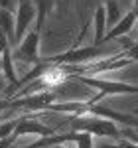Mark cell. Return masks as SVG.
I'll return each instance as SVG.
<instances>
[{"label": "cell", "mask_w": 138, "mask_h": 148, "mask_svg": "<svg viewBox=\"0 0 138 148\" xmlns=\"http://www.w3.org/2000/svg\"><path fill=\"white\" fill-rule=\"evenodd\" d=\"M69 79H75L89 85L93 89H97V97H93L91 103H101L103 97L107 95H136L138 93V85L132 83H124V81H109V79H101V77H89V75H71Z\"/></svg>", "instance_id": "1"}, {"label": "cell", "mask_w": 138, "mask_h": 148, "mask_svg": "<svg viewBox=\"0 0 138 148\" xmlns=\"http://www.w3.org/2000/svg\"><path fill=\"white\" fill-rule=\"evenodd\" d=\"M71 128L77 130V132H89L93 136H103V138L120 136V130H118L116 123L101 119V116H73Z\"/></svg>", "instance_id": "2"}, {"label": "cell", "mask_w": 138, "mask_h": 148, "mask_svg": "<svg viewBox=\"0 0 138 148\" xmlns=\"http://www.w3.org/2000/svg\"><path fill=\"white\" fill-rule=\"evenodd\" d=\"M105 53L103 46H87V47H77V49H69L65 53L47 57V63H59V65H85L93 61L95 57Z\"/></svg>", "instance_id": "3"}, {"label": "cell", "mask_w": 138, "mask_h": 148, "mask_svg": "<svg viewBox=\"0 0 138 148\" xmlns=\"http://www.w3.org/2000/svg\"><path fill=\"white\" fill-rule=\"evenodd\" d=\"M40 30H30L26 38L12 49V57L22 63L40 65Z\"/></svg>", "instance_id": "4"}, {"label": "cell", "mask_w": 138, "mask_h": 148, "mask_svg": "<svg viewBox=\"0 0 138 148\" xmlns=\"http://www.w3.org/2000/svg\"><path fill=\"white\" fill-rule=\"evenodd\" d=\"M16 32H14V42L12 44H20L26 34H28V28L30 24L34 22V18H38V8H36L34 0H18L16 4Z\"/></svg>", "instance_id": "5"}, {"label": "cell", "mask_w": 138, "mask_h": 148, "mask_svg": "<svg viewBox=\"0 0 138 148\" xmlns=\"http://www.w3.org/2000/svg\"><path fill=\"white\" fill-rule=\"evenodd\" d=\"M55 101H57V95L53 91H44V93H36V95H28V97H20L16 101H10V109L47 111V107Z\"/></svg>", "instance_id": "6"}, {"label": "cell", "mask_w": 138, "mask_h": 148, "mask_svg": "<svg viewBox=\"0 0 138 148\" xmlns=\"http://www.w3.org/2000/svg\"><path fill=\"white\" fill-rule=\"evenodd\" d=\"M55 132V128H49V126L42 125L40 121L30 119V116H22L18 119V125L14 128V136H24V134H38V136H51Z\"/></svg>", "instance_id": "7"}, {"label": "cell", "mask_w": 138, "mask_h": 148, "mask_svg": "<svg viewBox=\"0 0 138 148\" xmlns=\"http://www.w3.org/2000/svg\"><path fill=\"white\" fill-rule=\"evenodd\" d=\"M138 22V16H136V12L134 10H130L128 14H124L118 22L111 28V30H107V34H105V40H103V44H107V42H111V40H115V38H120V36H124L128 34L132 28H134V24Z\"/></svg>", "instance_id": "8"}, {"label": "cell", "mask_w": 138, "mask_h": 148, "mask_svg": "<svg viewBox=\"0 0 138 148\" xmlns=\"http://www.w3.org/2000/svg\"><path fill=\"white\" fill-rule=\"evenodd\" d=\"M2 73L8 83H12L14 87L18 85V75H16V69H14V57H12V47H6L4 53H2Z\"/></svg>", "instance_id": "9"}, {"label": "cell", "mask_w": 138, "mask_h": 148, "mask_svg": "<svg viewBox=\"0 0 138 148\" xmlns=\"http://www.w3.org/2000/svg\"><path fill=\"white\" fill-rule=\"evenodd\" d=\"M105 34H107V10L99 6L95 12V46H103Z\"/></svg>", "instance_id": "10"}, {"label": "cell", "mask_w": 138, "mask_h": 148, "mask_svg": "<svg viewBox=\"0 0 138 148\" xmlns=\"http://www.w3.org/2000/svg\"><path fill=\"white\" fill-rule=\"evenodd\" d=\"M0 30L10 38V44L14 42V32H16V16L12 10H6L0 6Z\"/></svg>", "instance_id": "11"}, {"label": "cell", "mask_w": 138, "mask_h": 148, "mask_svg": "<svg viewBox=\"0 0 138 148\" xmlns=\"http://www.w3.org/2000/svg\"><path fill=\"white\" fill-rule=\"evenodd\" d=\"M105 10H107V28L111 30V28L120 20V14H118V2H116V0H107Z\"/></svg>", "instance_id": "12"}, {"label": "cell", "mask_w": 138, "mask_h": 148, "mask_svg": "<svg viewBox=\"0 0 138 148\" xmlns=\"http://www.w3.org/2000/svg\"><path fill=\"white\" fill-rule=\"evenodd\" d=\"M16 125H18V119H12V121H6V123H0V140L12 136Z\"/></svg>", "instance_id": "13"}, {"label": "cell", "mask_w": 138, "mask_h": 148, "mask_svg": "<svg viewBox=\"0 0 138 148\" xmlns=\"http://www.w3.org/2000/svg\"><path fill=\"white\" fill-rule=\"evenodd\" d=\"M124 57H126V59H130L132 63H136V61H138V44H134V46L128 47L126 51H124Z\"/></svg>", "instance_id": "14"}, {"label": "cell", "mask_w": 138, "mask_h": 148, "mask_svg": "<svg viewBox=\"0 0 138 148\" xmlns=\"http://www.w3.org/2000/svg\"><path fill=\"white\" fill-rule=\"evenodd\" d=\"M6 47H10V38L0 30V57H2V53H4Z\"/></svg>", "instance_id": "15"}, {"label": "cell", "mask_w": 138, "mask_h": 148, "mask_svg": "<svg viewBox=\"0 0 138 148\" xmlns=\"http://www.w3.org/2000/svg\"><path fill=\"white\" fill-rule=\"evenodd\" d=\"M99 148H138V144H136V142H132V140H124V142L115 144V146H99Z\"/></svg>", "instance_id": "16"}, {"label": "cell", "mask_w": 138, "mask_h": 148, "mask_svg": "<svg viewBox=\"0 0 138 148\" xmlns=\"http://www.w3.org/2000/svg\"><path fill=\"white\" fill-rule=\"evenodd\" d=\"M16 140H18V138L14 136V134H12V136H8V138H2V140H0V148H12Z\"/></svg>", "instance_id": "17"}, {"label": "cell", "mask_w": 138, "mask_h": 148, "mask_svg": "<svg viewBox=\"0 0 138 148\" xmlns=\"http://www.w3.org/2000/svg\"><path fill=\"white\" fill-rule=\"evenodd\" d=\"M14 4H18V0H0V6L6 8V10H12Z\"/></svg>", "instance_id": "18"}, {"label": "cell", "mask_w": 138, "mask_h": 148, "mask_svg": "<svg viewBox=\"0 0 138 148\" xmlns=\"http://www.w3.org/2000/svg\"><path fill=\"white\" fill-rule=\"evenodd\" d=\"M24 148H32V146H24ZM44 148H67V146H63V144H57V146H44Z\"/></svg>", "instance_id": "19"}, {"label": "cell", "mask_w": 138, "mask_h": 148, "mask_svg": "<svg viewBox=\"0 0 138 148\" xmlns=\"http://www.w3.org/2000/svg\"><path fill=\"white\" fill-rule=\"evenodd\" d=\"M132 10L136 12V16H138V0H134V8H132Z\"/></svg>", "instance_id": "20"}, {"label": "cell", "mask_w": 138, "mask_h": 148, "mask_svg": "<svg viewBox=\"0 0 138 148\" xmlns=\"http://www.w3.org/2000/svg\"><path fill=\"white\" fill-rule=\"evenodd\" d=\"M2 89H4V83H0V91H2Z\"/></svg>", "instance_id": "21"}, {"label": "cell", "mask_w": 138, "mask_h": 148, "mask_svg": "<svg viewBox=\"0 0 138 148\" xmlns=\"http://www.w3.org/2000/svg\"><path fill=\"white\" fill-rule=\"evenodd\" d=\"M0 71H2V57H0Z\"/></svg>", "instance_id": "22"}]
</instances>
